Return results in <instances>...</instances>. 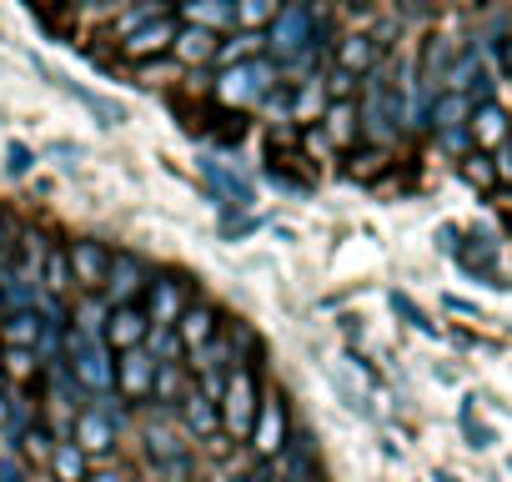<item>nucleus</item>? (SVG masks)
Instances as JSON below:
<instances>
[{"label":"nucleus","mask_w":512,"mask_h":482,"mask_svg":"<svg viewBox=\"0 0 512 482\" xmlns=\"http://www.w3.org/2000/svg\"><path fill=\"white\" fill-rule=\"evenodd\" d=\"M442 146H447V151H462V146H467V131H442Z\"/></svg>","instance_id":"nucleus-35"},{"label":"nucleus","mask_w":512,"mask_h":482,"mask_svg":"<svg viewBox=\"0 0 512 482\" xmlns=\"http://www.w3.org/2000/svg\"><path fill=\"white\" fill-rule=\"evenodd\" d=\"M151 382H156V357L151 352H121V362H116V387H121V397H131V402H141V397H151Z\"/></svg>","instance_id":"nucleus-12"},{"label":"nucleus","mask_w":512,"mask_h":482,"mask_svg":"<svg viewBox=\"0 0 512 482\" xmlns=\"http://www.w3.org/2000/svg\"><path fill=\"white\" fill-rule=\"evenodd\" d=\"M171 41H176V21H171V16H161V21H151V26H141V31L121 36V56H126V61H151V56L171 51Z\"/></svg>","instance_id":"nucleus-11"},{"label":"nucleus","mask_w":512,"mask_h":482,"mask_svg":"<svg viewBox=\"0 0 512 482\" xmlns=\"http://www.w3.org/2000/svg\"><path fill=\"white\" fill-rule=\"evenodd\" d=\"M6 417H11V397L0 392V427H6Z\"/></svg>","instance_id":"nucleus-38"},{"label":"nucleus","mask_w":512,"mask_h":482,"mask_svg":"<svg viewBox=\"0 0 512 482\" xmlns=\"http://www.w3.org/2000/svg\"><path fill=\"white\" fill-rule=\"evenodd\" d=\"M251 447L262 452V457H277L287 447V407L282 402H262L256 427H251Z\"/></svg>","instance_id":"nucleus-13"},{"label":"nucleus","mask_w":512,"mask_h":482,"mask_svg":"<svg viewBox=\"0 0 512 482\" xmlns=\"http://www.w3.org/2000/svg\"><path fill=\"white\" fill-rule=\"evenodd\" d=\"M36 367H41V362H36V352H21V347H6V372H11L16 382H31V377H36Z\"/></svg>","instance_id":"nucleus-29"},{"label":"nucleus","mask_w":512,"mask_h":482,"mask_svg":"<svg viewBox=\"0 0 512 482\" xmlns=\"http://www.w3.org/2000/svg\"><path fill=\"white\" fill-rule=\"evenodd\" d=\"M151 397H156V402H176V397H181V367H176V362H166V367H156V382H151Z\"/></svg>","instance_id":"nucleus-27"},{"label":"nucleus","mask_w":512,"mask_h":482,"mask_svg":"<svg viewBox=\"0 0 512 482\" xmlns=\"http://www.w3.org/2000/svg\"><path fill=\"white\" fill-rule=\"evenodd\" d=\"M357 131H362V126H357V106H352V101H332V106H327V136H332L337 146H352Z\"/></svg>","instance_id":"nucleus-23"},{"label":"nucleus","mask_w":512,"mask_h":482,"mask_svg":"<svg viewBox=\"0 0 512 482\" xmlns=\"http://www.w3.org/2000/svg\"><path fill=\"white\" fill-rule=\"evenodd\" d=\"M71 442H76L86 457H101V452L116 447V422H111L101 407H86V412L71 422Z\"/></svg>","instance_id":"nucleus-9"},{"label":"nucleus","mask_w":512,"mask_h":482,"mask_svg":"<svg viewBox=\"0 0 512 482\" xmlns=\"http://www.w3.org/2000/svg\"><path fill=\"white\" fill-rule=\"evenodd\" d=\"M352 86H357V76H347V71H332V76H327L332 101H347V96H352Z\"/></svg>","instance_id":"nucleus-30"},{"label":"nucleus","mask_w":512,"mask_h":482,"mask_svg":"<svg viewBox=\"0 0 512 482\" xmlns=\"http://www.w3.org/2000/svg\"><path fill=\"white\" fill-rule=\"evenodd\" d=\"M312 106H322V81H312V86H302V96H297V116H307Z\"/></svg>","instance_id":"nucleus-32"},{"label":"nucleus","mask_w":512,"mask_h":482,"mask_svg":"<svg viewBox=\"0 0 512 482\" xmlns=\"http://www.w3.org/2000/svg\"><path fill=\"white\" fill-rule=\"evenodd\" d=\"M372 61H377V46H372V36H347V41L337 46V71H347V76H362V71H372Z\"/></svg>","instance_id":"nucleus-21"},{"label":"nucleus","mask_w":512,"mask_h":482,"mask_svg":"<svg viewBox=\"0 0 512 482\" xmlns=\"http://www.w3.org/2000/svg\"><path fill=\"white\" fill-rule=\"evenodd\" d=\"M66 262H71V282H81V287H106V272H111V252L101 247V241H76V247L66 252Z\"/></svg>","instance_id":"nucleus-10"},{"label":"nucleus","mask_w":512,"mask_h":482,"mask_svg":"<svg viewBox=\"0 0 512 482\" xmlns=\"http://www.w3.org/2000/svg\"><path fill=\"white\" fill-rule=\"evenodd\" d=\"M467 116H472V101H467V96H452V91H447V96H437V101H432V111H427V121H432L437 131H462V126H467Z\"/></svg>","instance_id":"nucleus-22"},{"label":"nucleus","mask_w":512,"mask_h":482,"mask_svg":"<svg viewBox=\"0 0 512 482\" xmlns=\"http://www.w3.org/2000/svg\"><path fill=\"white\" fill-rule=\"evenodd\" d=\"M462 176H467L472 186H482V191H487V186H497V171H492V161H487V156H477V151L462 161Z\"/></svg>","instance_id":"nucleus-28"},{"label":"nucleus","mask_w":512,"mask_h":482,"mask_svg":"<svg viewBox=\"0 0 512 482\" xmlns=\"http://www.w3.org/2000/svg\"><path fill=\"white\" fill-rule=\"evenodd\" d=\"M216 36L211 31H196V26H176V41H171V51L186 61V66H206V61H216Z\"/></svg>","instance_id":"nucleus-18"},{"label":"nucleus","mask_w":512,"mask_h":482,"mask_svg":"<svg viewBox=\"0 0 512 482\" xmlns=\"http://www.w3.org/2000/svg\"><path fill=\"white\" fill-rule=\"evenodd\" d=\"M272 81H277V66L272 61H241V66H231L216 81V96L226 106H251V101H267Z\"/></svg>","instance_id":"nucleus-5"},{"label":"nucleus","mask_w":512,"mask_h":482,"mask_svg":"<svg viewBox=\"0 0 512 482\" xmlns=\"http://www.w3.org/2000/svg\"><path fill=\"white\" fill-rule=\"evenodd\" d=\"M262 46H267L262 36H251V31H241L236 41H221V46H216V61H221V66L231 71V66H241V61H251V51H262Z\"/></svg>","instance_id":"nucleus-24"},{"label":"nucleus","mask_w":512,"mask_h":482,"mask_svg":"<svg viewBox=\"0 0 512 482\" xmlns=\"http://www.w3.org/2000/svg\"><path fill=\"white\" fill-rule=\"evenodd\" d=\"M41 262H46V267H41V287H46V292H66V287H71V262H66V252L46 247Z\"/></svg>","instance_id":"nucleus-25"},{"label":"nucleus","mask_w":512,"mask_h":482,"mask_svg":"<svg viewBox=\"0 0 512 482\" xmlns=\"http://www.w3.org/2000/svg\"><path fill=\"white\" fill-rule=\"evenodd\" d=\"M181 422H186L196 437H211V432L221 427V412H216V402H211L206 392H191V397H181Z\"/></svg>","instance_id":"nucleus-19"},{"label":"nucleus","mask_w":512,"mask_h":482,"mask_svg":"<svg viewBox=\"0 0 512 482\" xmlns=\"http://www.w3.org/2000/svg\"><path fill=\"white\" fill-rule=\"evenodd\" d=\"M51 477H56V482H86V477H91V467H86V452H81L71 437L51 447Z\"/></svg>","instance_id":"nucleus-20"},{"label":"nucleus","mask_w":512,"mask_h":482,"mask_svg":"<svg viewBox=\"0 0 512 482\" xmlns=\"http://www.w3.org/2000/svg\"><path fill=\"white\" fill-rule=\"evenodd\" d=\"M26 166H31V156H26V151L16 146V151H11V171H26Z\"/></svg>","instance_id":"nucleus-36"},{"label":"nucleus","mask_w":512,"mask_h":482,"mask_svg":"<svg viewBox=\"0 0 512 482\" xmlns=\"http://www.w3.org/2000/svg\"><path fill=\"white\" fill-rule=\"evenodd\" d=\"M186 26H196V31H226V26H236V6L231 0H186V6L176 11Z\"/></svg>","instance_id":"nucleus-16"},{"label":"nucleus","mask_w":512,"mask_h":482,"mask_svg":"<svg viewBox=\"0 0 512 482\" xmlns=\"http://www.w3.org/2000/svg\"><path fill=\"white\" fill-rule=\"evenodd\" d=\"M507 161H512V156H507Z\"/></svg>","instance_id":"nucleus-39"},{"label":"nucleus","mask_w":512,"mask_h":482,"mask_svg":"<svg viewBox=\"0 0 512 482\" xmlns=\"http://www.w3.org/2000/svg\"><path fill=\"white\" fill-rule=\"evenodd\" d=\"M171 332H176V342H181V347L201 352V347H211V342H216V332H221V317H216L211 307H186V312H181V322H176Z\"/></svg>","instance_id":"nucleus-15"},{"label":"nucleus","mask_w":512,"mask_h":482,"mask_svg":"<svg viewBox=\"0 0 512 482\" xmlns=\"http://www.w3.org/2000/svg\"><path fill=\"white\" fill-rule=\"evenodd\" d=\"M26 452H31V457H51V437H46V427H31V432H26Z\"/></svg>","instance_id":"nucleus-31"},{"label":"nucleus","mask_w":512,"mask_h":482,"mask_svg":"<svg viewBox=\"0 0 512 482\" xmlns=\"http://www.w3.org/2000/svg\"><path fill=\"white\" fill-rule=\"evenodd\" d=\"M272 21H277L272 0H241V6H236V26H246L251 36H256V26H272Z\"/></svg>","instance_id":"nucleus-26"},{"label":"nucleus","mask_w":512,"mask_h":482,"mask_svg":"<svg viewBox=\"0 0 512 482\" xmlns=\"http://www.w3.org/2000/svg\"><path fill=\"white\" fill-rule=\"evenodd\" d=\"M146 337H151V322H146V312L136 302L131 307H111V317L101 322V347L106 352H136Z\"/></svg>","instance_id":"nucleus-6"},{"label":"nucleus","mask_w":512,"mask_h":482,"mask_svg":"<svg viewBox=\"0 0 512 482\" xmlns=\"http://www.w3.org/2000/svg\"><path fill=\"white\" fill-rule=\"evenodd\" d=\"M66 357H71L76 387H86V392H111V387H116V362H111V352H106L101 337L86 332L81 322L66 332Z\"/></svg>","instance_id":"nucleus-1"},{"label":"nucleus","mask_w":512,"mask_h":482,"mask_svg":"<svg viewBox=\"0 0 512 482\" xmlns=\"http://www.w3.org/2000/svg\"><path fill=\"white\" fill-rule=\"evenodd\" d=\"M392 307H397V312H402V317H407L412 327H422V332H432V322H427V317H422V312H417V307H412L407 297H392Z\"/></svg>","instance_id":"nucleus-33"},{"label":"nucleus","mask_w":512,"mask_h":482,"mask_svg":"<svg viewBox=\"0 0 512 482\" xmlns=\"http://www.w3.org/2000/svg\"><path fill=\"white\" fill-rule=\"evenodd\" d=\"M0 482H26L21 462H11V457H0Z\"/></svg>","instance_id":"nucleus-34"},{"label":"nucleus","mask_w":512,"mask_h":482,"mask_svg":"<svg viewBox=\"0 0 512 482\" xmlns=\"http://www.w3.org/2000/svg\"><path fill=\"white\" fill-rule=\"evenodd\" d=\"M146 322H156L161 332H171L176 322H181V312H186V292H181V282L176 277H156V282H146Z\"/></svg>","instance_id":"nucleus-7"},{"label":"nucleus","mask_w":512,"mask_h":482,"mask_svg":"<svg viewBox=\"0 0 512 482\" xmlns=\"http://www.w3.org/2000/svg\"><path fill=\"white\" fill-rule=\"evenodd\" d=\"M221 427L231 437H251L256 412H262V392H256V372L251 367H231V377L221 382Z\"/></svg>","instance_id":"nucleus-2"},{"label":"nucleus","mask_w":512,"mask_h":482,"mask_svg":"<svg viewBox=\"0 0 512 482\" xmlns=\"http://www.w3.org/2000/svg\"><path fill=\"white\" fill-rule=\"evenodd\" d=\"M402 116H407V91H402V81H387V76H372L367 81V106H362V131L367 136H377V141H387L397 126H402Z\"/></svg>","instance_id":"nucleus-4"},{"label":"nucleus","mask_w":512,"mask_h":482,"mask_svg":"<svg viewBox=\"0 0 512 482\" xmlns=\"http://www.w3.org/2000/svg\"><path fill=\"white\" fill-rule=\"evenodd\" d=\"M146 287V267L136 257H111V272H106V297L111 307H131V297Z\"/></svg>","instance_id":"nucleus-14"},{"label":"nucleus","mask_w":512,"mask_h":482,"mask_svg":"<svg viewBox=\"0 0 512 482\" xmlns=\"http://www.w3.org/2000/svg\"><path fill=\"white\" fill-rule=\"evenodd\" d=\"M86 482H126V477H121V472H91Z\"/></svg>","instance_id":"nucleus-37"},{"label":"nucleus","mask_w":512,"mask_h":482,"mask_svg":"<svg viewBox=\"0 0 512 482\" xmlns=\"http://www.w3.org/2000/svg\"><path fill=\"white\" fill-rule=\"evenodd\" d=\"M317 26H322V11H312V6H282L262 41H267V51H272L277 61H302Z\"/></svg>","instance_id":"nucleus-3"},{"label":"nucleus","mask_w":512,"mask_h":482,"mask_svg":"<svg viewBox=\"0 0 512 482\" xmlns=\"http://www.w3.org/2000/svg\"><path fill=\"white\" fill-rule=\"evenodd\" d=\"M507 136H512V126H507V111H502L497 101H487V106H477V111L467 116V141L477 146V156H482V151H502Z\"/></svg>","instance_id":"nucleus-8"},{"label":"nucleus","mask_w":512,"mask_h":482,"mask_svg":"<svg viewBox=\"0 0 512 482\" xmlns=\"http://www.w3.org/2000/svg\"><path fill=\"white\" fill-rule=\"evenodd\" d=\"M201 176L211 181V196H216L221 206H236V211L251 206V186H246L236 171H226L221 161H201Z\"/></svg>","instance_id":"nucleus-17"}]
</instances>
